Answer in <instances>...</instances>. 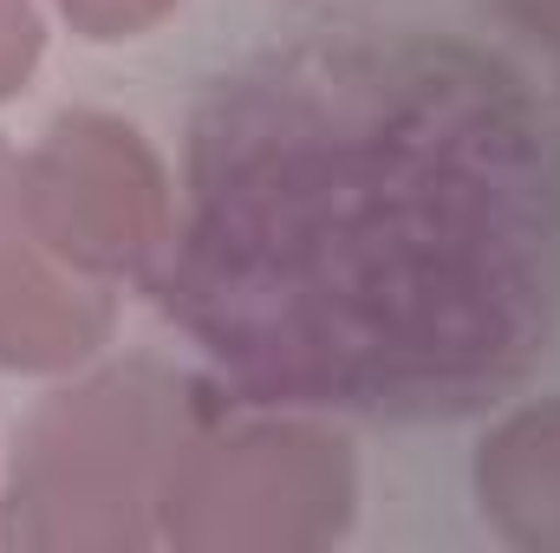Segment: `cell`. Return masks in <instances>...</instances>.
Here are the masks:
<instances>
[{"label":"cell","mask_w":560,"mask_h":553,"mask_svg":"<svg viewBox=\"0 0 560 553\" xmlns=\"http://www.w3.org/2000/svg\"><path fill=\"white\" fill-rule=\"evenodd\" d=\"M118 286L72 268L26 209L20 150L0 143V372L66 378L112 345Z\"/></svg>","instance_id":"5"},{"label":"cell","mask_w":560,"mask_h":553,"mask_svg":"<svg viewBox=\"0 0 560 553\" xmlns=\"http://www.w3.org/2000/svg\"><path fill=\"white\" fill-rule=\"evenodd\" d=\"M535 138L502 72L418 52L222 85L156 293L255 404L456 411L528 352L560 189Z\"/></svg>","instance_id":"1"},{"label":"cell","mask_w":560,"mask_h":553,"mask_svg":"<svg viewBox=\"0 0 560 553\" xmlns=\"http://www.w3.org/2000/svg\"><path fill=\"white\" fill-rule=\"evenodd\" d=\"M46 59V13L39 0H0V105H13Z\"/></svg>","instance_id":"8"},{"label":"cell","mask_w":560,"mask_h":553,"mask_svg":"<svg viewBox=\"0 0 560 553\" xmlns=\"http://www.w3.org/2000/svg\"><path fill=\"white\" fill-rule=\"evenodd\" d=\"M20 189L46 242L105 286L156 293L176 261V189L163 156L118 111H59L20 150Z\"/></svg>","instance_id":"4"},{"label":"cell","mask_w":560,"mask_h":553,"mask_svg":"<svg viewBox=\"0 0 560 553\" xmlns=\"http://www.w3.org/2000/svg\"><path fill=\"white\" fill-rule=\"evenodd\" d=\"M495 13L560 66V0H495Z\"/></svg>","instance_id":"9"},{"label":"cell","mask_w":560,"mask_h":553,"mask_svg":"<svg viewBox=\"0 0 560 553\" xmlns=\"http://www.w3.org/2000/svg\"><path fill=\"white\" fill-rule=\"evenodd\" d=\"M229 398L163 358L79 365L20 416L0 469L7 553H150L163 495Z\"/></svg>","instance_id":"2"},{"label":"cell","mask_w":560,"mask_h":553,"mask_svg":"<svg viewBox=\"0 0 560 553\" xmlns=\"http://www.w3.org/2000/svg\"><path fill=\"white\" fill-rule=\"evenodd\" d=\"M482 528L515 553H560V398L515 404L489 423L469 462Z\"/></svg>","instance_id":"6"},{"label":"cell","mask_w":560,"mask_h":553,"mask_svg":"<svg viewBox=\"0 0 560 553\" xmlns=\"http://www.w3.org/2000/svg\"><path fill=\"white\" fill-rule=\"evenodd\" d=\"M183 0H52V13L92 39V46H118V39H143L150 26H163Z\"/></svg>","instance_id":"7"},{"label":"cell","mask_w":560,"mask_h":553,"mask_svg":"<svg viewBox=\"0 0 560 553\" xmlns=\"http://www.w3.org/2000/svg\"><path fill=\"white\" fill-rule=\"evenodd\" d=\"M359 521L352 436L313 416H215L163 495L176 553H319Z\"/></svg>","instance_id":"3"}]
</instances>
